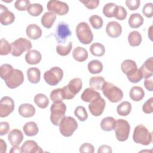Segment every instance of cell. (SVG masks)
<instances>
[{"label": "cell", "instance_id": "cell-16", "mask_svg": "<svg viewBox=\"0 0 153 153\" xmlns=\"http://www.w3.org/2000/svg\"><path fill=\"white\" fill-rule=\"evenodd\" d=\"M106 32L109 36L116 38L121 35L122 33V27L117 22H109L106 26Z\"/></svg>", "mask_w": 153, "mask_h": 153}, {"label": "cell", "instance_id": "cell-5", "mask_svg": "<svg viewBox=\"0 0 153 153\" xmlns=\"http://www.w3.org/2000/svg\"><path fill=\"white\" fill-rule=\"evenodd\" d=\"M66 106L63 102H54L50 108V120L54 126H57L62 119L65 117Z\"/></svg>", "mask_w": 153, "mask_h": 153}, {"label": "cell", "instance_id": "cell-18", "mask_svg": "<svg viewBox=\"0 0 153 153\" xmlns=\"http://www.w3.org/2000/svg\"><path fill=\"white\" fill-rule=\"evenodd\" d=\"M22 152L24 153H39L43 152L42 148L39 146L37 143L32 140H26L21 147Z\"/></svg>", "mask_w": 153, "mask_h": 153}, {"label": "cell", "instance_id": "cell-17", "mask_svg": "<svg viewBox=\"0 0 153 153\" xmlns=\"http://www.w3.org/2000/svg\"><path fill=\"white\" fill-rule=\"evenodd\" d=\"M121 68L123 72L127 75V78L133 75L137 70L136 62L131 59L124 60L121 65Z\"/></svg>", "mask_w": 153, "mask_h": 153}, {"label": "cell", "instance_id": "cell-9", "mask_svg": "<svg viewBox=\"0 0 153 153\" xmlns=\"http://www.w3.org/2000/svg\"><path fill=\"white\" fill-rule=\"evenodd\" d=\"M63 76V70L57 66L51 68L44 74V79L50 85H56L62 79Z\"/></svg>", "mask_w": 153, "mask_h": 153}, {"label": "cell", "instance_id": "cell-6", "mask_svg": "<svg viewBox=\"0 0 153 153\" xmlns=\"http://www.w3.org/2000/svg\"><path fill=\"white\" fill-rule=\"evenodd\" d=\"M82 87V80L79 78L72 79L67 85L62 88L64 99L70 100L73 99L75 94H78Z\"/></svg>", "mask_w": 153, "mask_h": 153}, {"label": "cell", "instance_id": "cell-40", "mask_svg": "<svg viewBox=\"0 0 153 153\" xmlns=\"http://www.w3.org/2000/svg\"><path fill=\"white\" fill-rule=\"evenodd\" d=\"M50 99L53 102H62L64 100V95L62 88H56L51 91L50 93Z\"/></svg>", "mask_w": 153, "mask_h": 153}, {"label": "cell", "instance_id": "cell-29", "mask_svg": "<svg viewBox=\"0 0 153 153\" xmlns=\"http://www.w3.org/2000/svg\"><path fill=\"white\" fill-rule=\"evenodd\" d=\"M23 130L25 135L27 136H34L39 131L38 127L36 123L29 121L26 123L23 127Z\"/></svg>", "mask_w": 153, "mask_h": 153}, {"label": "cell", "instance_id": "cell-39", "mask_svg": "<svg viewBox=\"0 0 153 153\" xmlns=\"http://www.w3.org/2000/svg\"><path fill=\"white\" fill-rule=\"evenodd\" d=\"M117 6V5L113 2H109L105 4L103 8V14L106 17H114Z\"/></svg>", "mask_w": 153, "mask_h": 153}, {"label": "cell", "instance_id": "cell-49", "mask_svg": "<svg viewBox=\"0 0 153 153\" xmlns=\"http://www.w3.org/2000/svg\"><path fill=\"white\" fill-rule=\"evenodd\" d=\"M142 111L145 114H151L153 112V97L147 100L142 106Z\"/></svg>", "mask_w": 153, "mask_h": 153}, {"label": "cell", "instance_id": "cell-35", "mask_svg": "<svg viewBox=\"0 0 153 153\" xmlns=\"http://www.w3.org/2000/svg\"><path fill=\"white\" fill-rule=\"evenodd\" d=\"M90 51L93 56L100 57L104 55L105 53V48L103 44L99 42H95L90 45Z\"/></svg>", "mask_w": 153, "mask_h": 153}, {"label": "cell", "instance_id": "cell-41", "mask_svg": "<svg viewBox=\"0 0 153 153\" xmlns=\"http://www.w3.org/2000/svg\"><path fill=\"white\" fill-rule=\"evenodd\" d=\"M72 48V42L69 41V43L66 45L59 44L56 47V51L57 53L62 56H67L69 54Z\"/></svg>", "mask_w": 153, "mask_h": 153}, {"label": "cell", "instance_id": "cell-44", "mask_svg": "<svg viewBox=\"0 0 153 153\" xmlns=\"http://www.w3.org/2000/svg\"><path fill=\"white\" fill-rule=\"evenodd\" d=\"M11 52V45L9 44L8 41L4 38H2L0 41V54L5 56Z\"/></svg>", "mask_w": 153, "mask_h": 153}, {"label": "cell", "instance_id": "cell-48", "mask_svg": "<svg viewBox=\"0 0 153 153\" xmlns=\"http://www.w3.org/2000/svg\"><path fill=\"white\" fill-rule=\"evenodd\" d=\"M142 13L147 18H151L153 16V4L151 2L146 3L142 8Z\"/></svg>", "mask_w": 153, "mask_h": 153}, {"label": "cell", "instance_id": "cell-30", "mask_svg": "<svg viewBox=\"0 0 153 153\" xmlns=\"http://www.w3.org/2000/svg\"><path fill=\"white\" fill-rule=\"evenodd\" d=\"M144 22L143 17L139 13H134L130 15L128 19V25L130 27L136 29L140 27Z\"/></svg>", "mask_w": 153, "mask_h": 153}, {"label": "cell", "instance_id": "cell-47", "mask_svg": "<svg viewBox=\"0 0 153 153\" xmlns=\"http://www.w3.org/2000/svg\"><path fill=\"white\" fill-rule=\"evenodd\" d=\"M30 1L28 0H17L14 3L15 8L21 11L27 10L29 5H30Z\"/></svg>", "mask_w": 153, "mask_h": 153}, {"label": "cell", "instance_id": "cell-32", "mask_svg": "<svg viewBox=\"0 0 153 153\" xmlns=\"http://www.w3.org/2000/svg\"><path fill=\"white\" fill-rule=\"evenodd\" d=\"M106 82L104 78L100 76H95L91 77L89 80V85L90 88L94 90H102L103 85Z\"/></svg>", "mask_w": 153, "mask_h": 153}, {"label": "cell", "instance_id": "cell-10", "mask_svg": "<svg viewBox=\"0 0 153 153\" xmlns=\"http://www.w3.org/2000/svg\"><path fill=\"white\" fill-rule=\"evenodd\" d=\"M7 86L14 89L20 86L24 81V76L22 71L14 69L11 73L4 79Z\"/></svg>", "mask_w": 153, "mask_h": 153}, {"label": "cell", "instance_id": "cell-52", "mask_svg": "<svg viewBox=\"0 0 153 153\" xmlns=\"http://www.w3.org/2000/svg\"><path fill=\"white\" fill-rule=\"evenodd\" d=\"M126 6L131 11L136 10L140 4V0H127L125 2Z\"/></svg>", "mask_w": 153, "mask_h": 153}, {"label": "cell", "instance_id": "cell-4", "mask_svg": "<svg viewBox=\"0 0 153 153\" xmlns=\"http://www.w3.org/2000/svg\"><path fill=\"white\" fill-rule=\"evenodd\" d=\"M59 126L60 133L65 137H70L77 129L78 123L74 118L65 116L62 119Z\"/></svg>", "mask_w": 153, "mask_h": 153}, {"label": "cell", "instance_id": "cell-27", "mask_svg": "<svg viewBox=\"0 0 153 153\" xmlns=\"http://www.w3.org/2000/svg\"><path fill=\"white\" fill-rule=\"evenodd\" d=\"M129 96L133 101L139 102L144 97L145 91L141 87L134 86L130 89Z\"/></svg>", "mask_w": 153, "mask_h": 153}, {"label": "cell", "instance_id": "cell-58", "mask_svg": "<svg viewBox=\"0 0 153 153\" xmlns=\"http://www.w3.org/2000/svg\"><path fill=\"white\" fill-rule=\"evenodd\" d=\"M10 152L11 153H15V152H22L21 148H20L18 145L17 146H13V147L11 148Z\"/></svg>", "mask_w": 153, "mask_h": 153}, {"label": "cell", "instance_id": "cell-36", "mask_svg": "<svg viewBox=\"0 0 153 153\" xmlns=\"http://www.w3.org/2000/svg\"><path fill=\"white\" fill-rule=\"evenodd\" d=\"M88 71L92 74L100 73L103 70V65L98 60H93L90 61L87 65Z\"/></svg>", "mask_w": 153, "mask_h": 153}, {"label": "cell", "instance_id": "cell-1", "mask_svg": "<svg viewBox=\"0 0 153 153\" xmlns=\"http://www.w3.org/2000/svg\"><path fill=\"white\" fill-rule=\"evenodd\" d=\"M152 133L143 125L139 124L134 128L133 140L136 143L142 145H149L152 142Z\"/></svg>", "mask_w": 153, "mask_h": 153}, {"label": "cell", "instance_id": "cell-25", "mask_svg": "<svg viewBox=\"0 0 153 153\" xmlns=\"http://www.w3.org/2000/svg\"><path fill=\"white\" fill-rule=\"evenodd\" d=\"M56 19V15L51 12L45 13L41 17V22L42 25L47 28L50 29L53 25Z\"/></svg>", "mask_w": 153, "mask_h": 153}, {"label": "cell", "instance_id": "cell-3", "mask_svg": "<svg viewBox=\"0 0 153 153\" xmlns=\"http://www.w3.org/2000/svg\"><path fill=\"white\" fill-rule=\"evenodd\" d=\"M76 35L79 42L83 44H89L93 40L92 31L88 23L84 22L79 23L76 26Z\"/></svg>", "mask_w": 153, "mask_h": 153}, {"label": "cell", "instance_id": "cell-26", "mask_svg": "<svg viewBox=\"0 0 153 153\" xmlns=\"http://www.w3.org/2000/svg\"><path fill=\"white\" fill-rule=\"evenodd\" d=\"M88 52L85 48L81 47H76L72 51V56L74 59L79 62H82L88 58Z\"/></svg>", "mask_w": 153, "mask_h": 153}, {"label": "cell", "instance_id": "cell-7", "mask_svg": "<svg viewBox=\"0 0 153 153\" xmlns=\"http://www.w3.org/2000/svg\"><path fill=\"white\" fill-rule=\"evenodd\" d=\"M114 130L117 139L120 142H124L128 137L130 126L127 121L123 119H118L116 120Z\"/></svg>", "mask_w": 153, "mask_h": 153}, {"label": "cell", "instance_id": "cell-57", "mask_svg": "<svg viewBox=\"0 0 153 153\" xmlns=\"http://www.w3.org/2000/svg\"><path fill=\"white\" fill-rule=\"evenodd\" d=\"M1 144H0V152L1 153H5L7 151V144L4 141L3 139H1Z\"/></svg>", "mask_w": 153, "mask_h": 153}, {"label": "cell", "instance_id": "cell-13", "mask_svg": "<svg viewBox=\"0 0 153 153\" xmlns=\"http://www.w3.org/2000/svg\"><path fill=\"white\" fill-rule=\"evenodd\" d=\"M14 109V102L8 96L1 98L0 102V117L4 118L8 116Z\"/></svg>", "mask_w": 153, "mask_h": 153}, {"label": "cell", "instance_id": "cell-51", "mask_svg": "<svg viewBox=\"0 0 153 153\" xmlns=\"http://www.w3.org/2000/svg\"><path fill=\"white\" fill-rule=\"evenodd\" d=\"M127 78L129 80V81H130L132 83H137L140 81L143 78V75L140 68L137 69V71L133 75Z\"/></svg>", "mask_w": 153, "mask_h": 153}, {"label": "cell", "instance_id": "cell-42", "mask_svg": "<svg viewBox=\"0 0 153 153\" xmlns=\"http://www.w3.org/2000/svg\"><path fill=\"white\" fill-rule=\"evenodd\" d=\"M74 114L80 121H84L88 118L87 111L82 106H77L74 111Z\"/></svg>", "mask_w": 153, "mask_h": 153}, {"label": "cell", "instance_id": "cell-56", "mask_svg": "<svg viewBox=\"0 0 153 153\" xmlns=\"http://www.w3.org/2000/svg\"><path fill=\"white\" fill-rule=\"evenodd\" d=\"M152 79H145L144 81V85L146 90L148 91H152L153 90V86H152Z\"/></svg>", "mask_w": 153, "mask_h": 153}, {"label": "cell", "instance_id": "cell-23", "mask_svg": "<svg viewBox=\"0 0 153 153\" xmlns=\"http://www.w3.org/2000/svg\"><path fill=\"white\" fill-rule=\"evenodd\" d=\"M41 54L36 50H30L25 55V60L29 65H36L41 62Z\"/></svg>", "mask_w": 153, "mask_h": 153}, {"label": "cell", "instance_id": "cell-31", "mask_svg": "<svg viewBox=\"0 0 153 153\" xmlns=\"http://www.w3.org/2000/svg\"><path fill=\"white\" fill-rule=\"evenodd\" d=\"M116 120L112 117H107L102 119L100 122V127L103 131H110L114 129Z\"/></svg>", "mask_w": 153, "mask_h": 153}, {"label": "cell", "instance_id": "cell-21", "mask_svg": "<svg viewBox=\"0 0 153 153\" xmlns=\"http://www.w3.org/2000/svg\"><path fill=\"white\" fill-rule=\"evenodd\" d=\"M143 78L148 79L152 76L153 74V58L152 57L148 59L140 68Z\"/></svg>", "mask_w": 153, "mask_h": 153}, {"label": "cell", "instance_id": "cell-37", "mask_svg": "<svg viewBox=\"0 0 153 153\" xmlns=\"http://www.w3.org/2000/svg\"><path fill=\"white\" fill-rule=\"evenodd\" d=\"M34 102L38 107L45 109L49 104V99L45 94L38 93L34 97Z\"/></svg>", "mask_w": 153, "mask_h": 153}, {"label": "cell", "instance_id": "cell-46", "mask_svg": "<svg viewBox=\"0 0 153 153\" xmlns=\"http://www.w3.org/2000/svg\"><path fill=\"white\" fill-rule=\"evenodd\" d=\"M127 15L126 10L122 6H117L115 12L114 14V17L119 20H124Z\"/></svg>", "mask_w": 153, "mask_h": 153}, {"label": "cell", "instance_id": "cell-28", "mask_svg": "<svg viewBox=\"0 0 153 153\" xmlns=\"http://www.w3.org/2000/svg\"><path fill=\"white\" fill-rule=\"evenodd\" d=\"M27 76L30 82L37 84L41 78L40 70L37 68H30L27 70Z\"/></svg>", "mask_w": 153, "mask_h": 153}, {"label": "cell", "instance_id": "cell-20", "mask_svg": "<svg viewBox=\"0 0 153 153\" xmlns=\"http://www.w3.org/2000/svg\"><path fill=\"white\" fill-rule=\"evenodd\" d=\"M26 33L29 38L36 40L41 36L42 30L41 27L37 25L30 24L26 27Z\"/></svg>", "mask_w": 153, "mask_h": 153}, {"label": "cell", "instance_id": "cell-33", "mask_svg": "<svg viewBox=\"0 0 153 153\" xmlns=\"http://www.w3.org/2000/svg\"><path fill=\"white\" fill-rule=\"evenodd\" d=\"M142 40L141 34L138 31H132L128 35V42L131 47L139 46L141 44Z\"/></svg>", "mask_w": 153, "mask_h": 153}, {"label": "cell", "instance_id": "cell-43", "mask_svg": "<svg viewBox=\"0 0 153 153\" xmlns=\"http://www.w3.org/2000/svg\"><path fill=\"white\" fill-rule=\"evenodd\" d=\"M89 22L91 26L96 29H100L102 27L103 23V21L102 17L98 15L91 16L89 18Z\"/></svg>", "mask_w": 153, "mask_h": 153}, {"label": "cell", "instance_id": "cell-45", "mask_svg": "<svg viewBox=\"0 0 153 153\" xmlns=\"http://www.w3.org/2000/svg\"><path fill=\"white\" fill-rule=\"evenodd\" d=\"M13 70V67L10 64L5 63L2 65L0 68L1 78L4 80L11 73V72Z\"/></svg>", "mask_w": 153, "mask_h": 153}, {"label": "cell", "instance_id": "cell-24", "mask_svg": "<svg viewBox=\"0 0 153 153\" xmlns=\"http://www.w3.org/2000/svg\"><path fill=\"white\" fill-rule=\"evenodd\" d=\"M99 97H100V93L91 88H85L81 96L82 100L89 103Z\"/></svg>", "mask_w": 153, "mask_h": 153}, {"label": "cell", "instance_id": "cell-34", "mask_svg": "<svg viewBox=\"0 0 153 153\" xmlns=\"http://www.w3.org/2000/svg\"><path fill=\"white\" fill-rule=\"evenodd\" d=\"M131 111V104L127 101H123L117 106V112L121 116L128 115Z\"/></svg>", "mask_w": 153, "mask_h": 153}, {"label": "cell", "instance_id": "cell-14", "mask_svg": "<svg viewBox=\"0 0 153 153\" xmlns=\"http://www.w3.org/2000/svg\"><path fill=\"white\" fill-rule=\"evenodd\" d=\"M105 105V100L100 96L90 103L88 109L90 113L93 116L99 117L103 112Z\"/></svg>", "mask_w": 153, "mask_h": 153}, {"label": "cell", "instance_id": "cell-38", "mask_svg": "<svg viewBox=\"0 0 153 153\" xmlns=\"http://www.w3.org/2000/svg\"><path fill=\"white\" fill-rule=\"evenodd\" d=\"M27 11L30 16L36 17L39 16L43 11V7L40 4H30L27 9Z\"/></svg>", "mask_w": 153, "mask_h": 153}, {"label": "cell", "instance_id": "cell-50", "mask_svg": "<svg viewBox=\"0 0 153 153\" xmlns=\"http://www.w3.org/2000/svg\"><path fill=\"white\" fill-rule=\"evenodd\" d=\"M79 2L82 3L86 8L90 10H93L97 8L100 2L99 0H80Z\"/></svg>", "mask_w": 153, "mask_h": 153}, {"label": "cell", "instance_id": "cell-12", "mask_svg": "<svg viewBox=\"0 0 153 153\" xmlns=\"http://www.w3.org/2000/svg\"><path fill=\"white\" fill-rule=\"evenodd\" d=\"M72 34L69 25L65 22H60L57 26L55 37L59 43L65 44L66 39Z\"/></svg>", "mask_w": 153, "mask_h": 153}, {"label": "cell", "instance_id": "cell-55", "mask_svg": "<svg viewBox=\"0 0 153 153\" xmlns=\"http://www.w3.org/2000/svg\"><path fill=\"white\" fill-rule=\"evenodd\" d=\"M98 153H102V152H108V153H111L112 152V150L111 146L106 145H103L99 146L98 151Z\"/></svg>", "mask_w": 153, "mask_h": 153}, {"label": "cell", "instance_id": "cell-2", "mask_svg": "<svg viewBox=\"0 0 153 153\" xmlns=\"http://www.w3.org/2000/svg\"><path fill=\"white\" fill-rule=\"evenodd\" d=\"M102 90L103 95L112 103H117L123 97V91L112 83L106 81Z\"/></svg>", "mask_w": 153, "mask_h": 153}, {"label": "cell", "instance_id": "cell-15", "mask_svg": "<svg viewBox=\"0 0 153 153\" xmlns=\"http://www.w3.org/2000/svg\"><path fill=\"white\" fill-rule=\"evenodd\" d=\"M15 20V16L10 11L8 8L0 4V22L4 26H7L12 24Z\"/></svg>", "mask_w": 153, "mask_h": 153}, {"label": "cell", "instance_id": "cell-54", "mask_svg": "<svg viewBox=\"0 0 153 153\" xmlns=\"http://www.w3.org/2000/svg\"><path fill=\"white\" fill-rule=\"evenodd\" d=\"M10 130V126L8 122L2 121L0 123V135L4 136L8 133Z\"/></svg>", "mask_w": 153, "mask_h": 153}, {"label": "cell", "instance_id": "cell-53", "mask_svg": "<svg viewBox=\"0 0 153 153\" xmlns=\"http://www.w3.org/2000/svg\"><path fill=\"white\" fill-rule=\"evenodd\" d=\"M79 152H80L93 153L94 152V146L90 143H84L80 146Z\"/></svg>", "mask_w": 153, "mask_h": 153}, {"label": "cell", "instance_id": "cell-22", "mask_svg": "<svg viewBox=\"0 0 153 153\" xmlns=\"http://www.w3.org/2000/svg\"><path fill=\"white\" fill-rule=\"evenodd\" d=\"M18 112L22 117L24 118H30L35 115L36 109L35 107L30 103H23L19 106Z\"/></svg>", "mask_w": 153, "mask_h": 153}, {"label": "cell", "instance_id": "cell-8", "mask_svg": "<svg viewBox=\"0 0 153 153\" xmlns=\"http://www.w3.org/2000/svg\"><path fill=\"white\" fill-rule=\"evenodd\" d=\"M11 54L18 57L21 56L23 52L30 50L32 45L29 39L25 38H19L11 43Z\"/></svg>", "mask_w": 153, "mask_h": 153}, {"label": "cell", "instance_id": "cell-11", "mask_svg": "<svg viewBox=\"0 0 153 153\" xmlns=\"http://www.w3.org/2000/svg\"><path fill=\"white\" fill-rule=\"evenodd\" d=\"M47 10L59 16L66 14L69 11L68 5L64 2L57 0H50L47 4Z\"/></svg>", "mask_w": 153, "mask_h": 153}, {"label": "cell", "instance_id": "cell-19", "mask_svg": "<svg viewBox=\"0 0 153 153\" xmlns=\"http://www.w3.org/2000/svg\"><path fill=\"white\" fill-rule=\"evenodd\" d=\"M23 139V134L21 130L15 128L10 131L8 135V140L12 146L19 145Z\"/></svg>", "mask_w": 153, "mask_h": 153}]
</instances>
